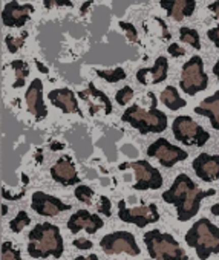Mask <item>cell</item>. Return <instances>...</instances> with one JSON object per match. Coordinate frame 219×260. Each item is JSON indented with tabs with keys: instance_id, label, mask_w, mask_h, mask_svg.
<instances>
[{
	"instance_id": "cell-1",
	"label": "cell",
	"mask_w": 219,
	"mask_h": 260,
	"mask_svg": "<svg viewBox=\"0 0 219 260\" xmlns=\"http://www.w3.org/2000/svg\"><path fill=\"white\" fill-rule=\"evenodd\" d=\"M216 190H201L189 175L181 173L175 178L169 190L163 193V201L176 208V217L179 222H187L195 217L201 208V204L205 198L214 196Z\"/></svg>"
},
{
	"instance_id": "cell-2",
	"label": "cell",
	"mask_w": 219,
	"mask_h": 260,
	"mask_svg": "<svg viewBox=\"0 0 219 260\" xmlns=\"http://www.w3.org/2000/svg\"><path fill=\"white\" fill-rule=\"evenodd\" d=\"M28 254L34 258H60L65 252L60 228L54 223H37L28 234Z\"/></svg>"
},
{
	"instance_id": "cell-3",
	"label": "cell",
	"mask_w": 219,
	"mask_h": 260,
	"mask_svg": "<svg viewBox=\"0 0 219 260\" xmlns=\"http://www.w3.org/2000/svg\"><path fill=\"white\" fill-rule=\"evenodd\" d=\"M150 109L146 110L137 104L128 107V110L121 115V119L137 128L141 135L147 134H163L167 128V115L158 109V100L153 92H149Z\"/></svg>"
},
{
	"instance_id": "cell-4",
	"label": "cell",
	"mask_w": 219,
	"mask_h": 260,
	"mask_svg": "<svg viewBox=\"0 0 219 260\" xmlns=\"http://www.w3.org/2000/svg\"><path fill=\"white\" fill-rule=\"evenodd\" d=\"M185 242L196 251L199 260H207L210 255L219 254V226L202 217L187 231Z\"/></svg>"
},
{
	"instance_id": "cell-5",
	"label": "cell",
	"mask_w": 219,
	"mask_h": 260,
	"mask_svg": "<svg viewBox=\"0 0 219 260\" xmlns=\"http://www.w3.org/2000/svg\"><path fill=\"white\" fill-rule=\"evenodd\" d=\"M147 252L153 260H189L185 251L179 246L175 237L160 230H150L143 236Z\"/></svg>"
},
{
	"instance_id": "cell-6",
	"label": "cell",
	"mask_w": 219,
	"mask_h": 260,
	"mask_svg": "<svg viewBox=\"0 0 219 260\" xmlns=\"http://www.w3.org/2000/svg\"><path fill=\"white\" fill-rule=\"evenodd\" d=\"M172 132L178 143L184 146H196L204 147L205 143L210 140V134L205 128H202L193 118L187 115L176 116L172 122Z\"/></svg>"
},
{
	"instance_id": "cell-7",
	"label": "cell",
	"mask_w": 219,
	"mask_h": 260,
	"mask_svg": "<svg viewBox=\"0 0 219 260\" xmlns=\"http://www.w3.org/2000/svg\"><path fill=\"white\" fill-rule=\"evenodd\" d=\"M207 86H208V77L204 72V61L199 55H195L182 66L179 87L182 89L184 93L193 96L205 90Z\"/></svg>"
},
{
	"instance_id": "cell-8",
	"label": "cell",
	"mask_w": 219,
	"mask_h": 260,
	"mask_svg": "<svg viewBox=\"0 0 219 260\" xmlns=\"http://www.w3.org/2000/svg\"><path fill=\"white\" fill-rule=\"evenodd\" d=\"M100 246L104 254H129V255H140L141 249L135 240V236L129 231H115L111 234H106L100 240Z\"/></svg>"
},
{
	"instance_id": "cell-9",
	"label": "cell",
	"mask_w": 219,
	"mask_h": 260,
	"mask_svg": "<svg viewBox=\"0 0 219 260\" xmlns=\"http://www.w3.org/2000/svg\"><path fill=\"white\" fill-rule=\"evenodd\" d=\"M118 217L124 223H134L138 228H144L150 223H155L160 220L158 207L155 204L141 205V207H132L129 208L126 205V201L118 202Z\"/></svg>"
},
{
	"instance_id": "cell-10",
	"label": "cell",
	"mask_w": 219,
	"mask_h": 260,
	"mask_svg": "<svg viewBox=\"0 0 219 260\" xmlns=\"http://www.w3.org/2000/svg\"><path fill=\"white\" fill-rule=\"evenodd\" d=\"M147 156L157 158L160 164L166 169H172L178 162L187 159L189 153L184 149H179L173 144H170L166 138H158L155 143H152L147 149Z\"/></svg>"
},
{
	"instance_id": "cell-11",
	"label": "cell",
	"mask_w": 219,
	"mask_h": 260,
	"mask_svg": "<svg viewBox=\"0 0 219 260\" xmlns=\"http://www.w3.org/2000/svg\"><path fill=\"white\" fill-rule=\"evenodd\" d=\"M129 167L135 173V190L146 191V190H158L163 187V175L158 169L150 166L149 161H134Z\"/></svg>"
},
{
	"instance_id": "cell-12",
	"label": "cell",
	"mask_w": 219,
	"mask_h": 260,
	"mask_svg": "<svg viewBox=\"0 0 219 260\" xmlns=\"http://www.w3.org/2000/svg\"><path fill=\"white\" fill-rule=\"evenodd\" d=\"M31 208L40 214V216H46V217H54L60 213H65L68 210H71L72 207L69 204H65L61 199L46 194L43 191H36L33 194V201H31Z\"/></svg>"
},
{
	"instance_id": "cell-13",
	"label": "cell",
	"mask_w": 219,
	"mask_h": 260,
	"mask_svg": "<svg viewBox=\"0 0 219 260\" xmlns=\"http://www.w3.org/2000/svg\"><path fill=\"white\" fill-rule=\"evenodd\" d=\"M78 96L87 104V109H89V113L90 115H95V113H104V115H111L112 113V103L109 100V96L98 90L93 83H89L87 89L78 92Z\"/></svg>"
},
{
	"instance_id": "cell-14",
	"label": "cell",
	"mask_w": 219,
	"mask_h": 260,
	"mask_svg": "<svg viewBox=\"0 0 219 260\" xmlns=\"http://www.w3.org/2000/svg\"><path fill=\"white\" fill-rule=\"evenodd\" d=\"M104 225L103 219L98 214H92L87 210H77L69 219H68V230L72 234L80 233L84 230L89 234H95L98 230H101Z\"/></svg>"
},
{
	"instance_id": "cell-15",
	"label": "cell",
	"mask_w": 219,
	"mask_h": 260,
	"mask_svg": "<svg viewBox=\"0 0 219 260\" xmlns=\"http://www.w3.org/2000/svg\"><path fill=\"white\" fill-rule=\"evenodd\" d=\"M195 175L204 182H214L219 179V155L201 153L192 162Z\"/></svg>"
},
{
	"instance_id": "cell-16",
	"label": "cell",
	"mask_w": 219,
	"mask_h": 260,
	"mask_svg": "<svg viewBox=\"0 0 219 260\" xmlns=\"http://www.w3.org/2000/svg\"><path fill=\"white\" fill-rule=\"evenodd\" d=\"M25 101L28 106V110L37 121H42L48 116V109L43 101V83L40 78H36L31 81L26 93H25Z\"/></svg>"
},
{
	"instance_id": "cell-17",
	"label": "cell",
	"mask_w": 219,
	"mask_h": 260,
	"mask_svg": "<svg viewBox=\"0 0 219 260\" xmlns=\"http://www.w3.org/2000/svg\"><path fill=\"white\" fill-rule=\"evenodd\" d=\"M33 11H34V7L31 4L20 5L19 2L13 0V2L5 5L2 11L4 25L10 28H22L29 20V16L33 14Z\"/></svg>"
},
{
	"instance_id": "cell-18",
	"label": "cell",
	"mask_w": 219,
	"mask_h": 260,
	"mask_svg": "<svg viewBox=\"0 0 219 260\" xmlns=\"http://www.w3.org/2000/svg\"><path fill=\"white\" fill-rule=\"evenodd\" d=\"M51 176L63 187L80 184V176L69 156H61L60 159H57V162L51 167Z\"/></svg>"
},
{
	"instance_id": "cell-19",
	"label": "cell",
	"mask_w": 219,
	"mask_h": 260,
	"mask_svg": "<svg viewBox=\"0 0 219 260\" xmlns=\"http://www.w3.org/2000/svg\"><path fill=\"white\" fill-rule=\"evenodd\" d=\"M48 98L55 107H58L65 113H78V115H81L80 107H78V100L75 98V93L71 89H68V87L54 89V90H51L48 93Z\"/></svg>"
},
{
	"instance_id": "cell-20",
	"label": "cell",
	"mask_w": 219,
	"mask_h": 260,
	"mask_svg": "<svg viewBox=\"0 0 219 260\" xmlns=\"http://www.w3.org/2000/svg\"><path fill=\"white\" fill-rule=\"evenodd\" d=\"M160 5L175 22H181L184 17H190L196 10L195 0H160Z\"/></svg>"
},
{
	"instance_id": "cell-21",
	"label": "cell",
	"mask_w": 219,
	"mask_h": 260,
	"mask_svg": "<svg viewBox=\"0 0 219 260\" xmlns=\"http://www.w3.org/2000/svg\"><path fill=\"white\" fill-rule=\"evenodd\" d=\"M167 72H169V63L166 57H158L155 64L152 68H143L137 72V80L141 84H146L147 77L150 75V81L149 84H160L167 78Z\"/></svg>"
},
{
	"instance_id": "cell-22",
	"label": "cell",
	"mask_w": 219,
	"mask_h": 260,
	"mask_svg": "<svg viewBox=\"0 0 219 260\" xmlns=\"http://www.w3.org/2000/svg\"><path fill=\"white\" fill-rule=\"evenodd\" d=\"M195 113L201 116H207L214 130H219V90H216L211 96L204 98L199 106L195 107Z\"/></svg>"
},
{
	"instance_id": "cell-23",
	"label": "cell",
	"mask_w": 219,
	"mask_h": 260,
	"mask_svg": "<svg viewBox=\"0 0 219 260\" xmlns=\"http://www.w3.org/2000/svg\"><path fill=\"white\" fill-rule=\"evenodd\" d=\"M160 100H161V103H163L167 109H170V110H173V112H175V110H179V109H182V107L187 106V101L182 100V98L179 96L176 87H173V86H167V87L161 92Z\"/></svg>"
},
{
	"instance_id": "cell-24",
	"label": "cell",
	"mask_w": 219,
	"mask_h": 260,
	"mask_svg": "<svg viewBox=\"0 0 219 260\" xmlns=\"http://www.w3.org/2000/svg\"><path fill=\"white\" fill-rule=\"evenodd\" d=\"M11 68L14 69V74H16V81L13 83V87L14 89H19V87H23L25 86V81L29 75V66L26 61L23 60H14L11 61Z\"/></svg>"
},
{
	"instance_id": "cell-25",
	"label": "cell",
	"mask_w": 219,
	"mask_h": 260,
	"mask_svg": "<svg viewBox=\"0 0 219 260\" xmlns=\"http://www.w3.org/2000/svg\"><path fill=\"white\" fill-rule=\"evenodd\" d=\"M179 39L182 43H187L190 46H193L196 51L201 49V39H199V34L196 29H192V28H181L179 29Z\"/></svg>"
},
{
	"instance_id": "cell-26",
	"label": "cell",
	"mask_w": 219,
	"mask_h": 260,
	"mask_svg": "<svg viewBox=\"0 0 219 260\" xmlns=\"http://www.w3.org/2000/svg\"><path fill=\"white\" fill-rule=\"evenodd\" d=\"M97 75L100 77V78H103L104 81H109V83H118V81H121V80H124L126 78V71L123 69V68H115V69H106V71H103V69H98L97 71Z\"/></svg>"
},
{
	"instance_id": "cell-27",
	"label": "cell",
	"mask_w": 219,
	"mask_h": 260,
	"mask_svg": "<svg viewBox=\"0 0 219 260\" xmlns=\"http://www.w3.org/2000/svg\"><path fill=\"white\" fill-rule=\"evenodd\" d=\"M31 223V217H29V214L26 213V211H19L17 213V216L10 222V228H11V231L13 233H16V234H19V233H22L23 231V228H26L28 225Z\"/></svg>"
},
{
	"instance_id": "cell-28",
	"label": "cell",
	"mask_w": 219,
	"mask_h": 260,
	"mask_svg": "<svg viewBox=\"0 0 219 260\" xmlns=\"http://www.w3.org/2000/svg\"><path fill=\"white\" fill-rule=\"evenodd\" d=\"M74 196L77 198L78 202L86 204V205H90L92 198H93V190L89 185H77L75 187V191H74Z\"/></svg>"
},
{
	"instance_id": "cell-29",
	"label": "cell",
	"mask_w": 219,
	"mask_h": 260,
	"mask_svg": "<svg viewBox=\"0 0 219 260\" xmlns=\"http://www.w3.org/2000/svg\"><path fill=\"white\" fill-rule=\"evenodd\" d=\"M28 39V32H23L20 37H14V36H7L5 37V43H7V48L11 54H16L26 42Z\"/></svg>"
},
{
	"instance_id": "cell-30",
	"label": "cell",
	"mask_w": 219,
	"mask_h": 260,
	"mask_svg": "<svg viewBox=\"0 0 219 260\" xmlns=\"http://www.w3.org/2000/svg\"><path fill=\"white\" fill-rule=\"evenodd\" d=\"M0 260H23L20 255V251L14 248L11 242H4L2 245V258Z\"/></svg>"
},
{
	"instance_id": "cell-31",
	"label": "cell",
	"mask_w": 219,
	"mask_h": 260,
	"mask_svg": "<svg viewBox=\"0 0 219 260\" xmlns=\"http://www.w3.org/2000/svg\"><path fill=\"white\" fill-rule=\"evenodd\" d=\"M132 98H134V89H132L131 86L121 87V89L117 92V95H115V100H117V103H118L120 106H126Z\"/></svg>"
},
{
	"instance_id": "cell-32",
	"label": "cell",
	"mask_w": 219,
	"mask_h": 260,
	"mask_svg": "<svg viewBox=\"0 0 219 260\" xmlns=\"http://www.w3.org/2000/svg\"><path fill=\"white\" fill-rule=\"evenodd\" d=\"M118 26L126 32V37L129 42L132 43H138V32H137V28L129 23V22H118Z\"/></svg>"
},
{
	"instance_id": "cell-33",
	"label": "cell",
	"mask_w": 219,
	"mask_h": 260,
	"mask_svg": "<svg viewBox=\"0 0 219 260\" xmlns=\"http://www.w3.org/2000/svg\"><path fill=\"white\" fill-rule=\"evenodd\" d=\"M111 208H112V204H111V201H109V198H106V196H100V202H98V211H100L101 214L107 216V217H111V216H112V211H111Z\"/></svg>"
},
{
	"instance_id": "cell-34",
	"label": "cell",
	"mask_w": 219,
	"mask_h": 260,
	"mask_svg": "<svg viewBox=\"0 0 219 260\" xmlns=\"http://www.w3.org/2000/svg\"><path fill=\"white\" fill-rule=\"evenodd\" d=\"M43 5L46 10H51L52 7H72V0H43Z\"/></svg>"
},
{
	"instance_id": "cell-35",
	"label": "cell",
	"mask_w": 219,
	"mask_h": 260,
	"mask_svg": "<svg viewBox=\"0 0 219 260\" xmlns=\"http://www.w3.org/2000/svg\"><path fill=\"white\" fill-rule=\"evenodd\" d=\"M167 52H169V54H170V57H173V58L182 57V55L185 54L184 48H181L178 43H172V45H169V48H167Z\"/></svg>"
},
{
	"instance_id": "cell-36",
	"label": "cell",
	"mask_w": 219,
	"mask_h": 260,
	"mask_svg": "<svg viewBox=\"0 0 219 260\" xmlns=\"http://www.w3.org/2000/svg\"><path fill=\"white\" fill-rule=\"evenodd\" d=\"M77 249H90L93 246V243L89 240V239H84V237H80V239H75L74 243H72Z\"/></svg>"
},
{
	"instance_id": "cell-37",
	"label": "cell",
	"mask_w": 219,
	"mask_h": 260,
	"mask_svg": "<svg viewBox=\"0 0 219 260\" xmlns=\"http://www.w3.org/2000/svg\"><path fill=\"white\" fill-rule=\"evenodd\" d=\"M207 37L213 42V45L219 49V25L216 28H211L208 32H207Z\"/></svg>"
},
{
	"instance_id": "cell-38",
	"label": "cell",
	"mask_w": 219,
	"mask_h": 260,
	"mask_svg": "<svg viewBox=\"0 0 219 260\" xmlns=\"http://www.w3.org/2000/svg\"><path fill=\"white\" fill-rule=\"evenodd\" d=\"M208 10L213 13L214 19H219V0H217V2H214V4H211V5H208Z\"/></svg>"
},
{
	"instance_id": "cell-39",
	"label": "cell",
	"mask_w": 219,
	"mask_h": 260,
	"mask_svg": "<svg viewBox=\"0 0 219 260\" xmlns=\"http://www.w3.org/2000/svg\"><path fill=\"white\" fill-rule=\"evenodd\" d=\"M72 260H101V258H98L97 254H90V255H87V257L78 255V257H75V258H72Z\"/></svg>"
},
{
	"instance_id": "cell-40",
	"label": "cell",
	"mask_w": 219,
	"mask_h": 260,
	"mask_svg": "<svg viewBox=\"0 0 219 260\" xmlns=\"http://www.w3.org/2000/svg\"><path fill=\"white\" fill-rule=\"evenodd\" d=\"M36 66H37V68H39V71H40V72H43V74H48V72H49V69H48L42 61H39V60H36Z\"/></svg>"
},
{
	"instance_id": "cell-41",
	"label": "cell",
	"mask_w": 219,
	"mask_h": 260,
	"mask_svg": "<svg viewBox=\"0 0 219 260\" xmlns=\"http://www.w3.org/2000/svg\"><path fill=\"white\" fill-rule=\"evenodd\" d=\"M210 211H211V214H213V216L219 217V202H217V204H214V205L210 208Z\"/></svg>"
},
{
	"instance_id": "cell-42",
	"label": "cell",
	"mask_w": 219,
	"mask_h": 260,
	"mask_svg": "<svg viewBox=\"0 0 219 260\" xmlns=\"http://www.w3.org/2000/svg\"><path fill=\"white\" fill-rule=\"evenodd\" d=\"M213 74L216 75V78H217V81H219V60L214 63V66H213Z\"/></svg>"
},
{
	"instance_id": "cell-43",
	"label": "cell",
	"mask_w": 219,
	"mask_h": 260,
	"mask_svg": "<svg viewBox=\"0 0 219 260\" xmlns=\"http://www.w3.org/2000/svg\"><path fill=\"white\" fill-rule=\"evenodd\" d=\"M92 4H93L92 0H89V2H87L86 5L83 4V7H81V14H86V13H87V10H89V7H90Z\"/></svg>"
},
{
	"instance_id": "cell-44",
	"label": "cell",
	"mask_w": 219,
	"mask_h": 260,
	"mask_svg": "<svg viewBox=\"0 0 219 260\" xmlns=\"http://www.w3.org/2000/svg\"><path fill=\"white\" fill-rule=\"evenodd\" d=\"M51 150H60L61 147H63V144H60V143H51Z\"/></svg>"
},
{
	"instance_id": "cell-45",
	"label": "cell",
	"mask_w": 219,
	"mask_h": 260,
	"mask_svg": "<svg viewBox=\"0 0 219 260\" xmlns=\"http://www.w3.org/2000/svg\"><path fill=\"white\" fill-rule=\"evenodd\" d=\"M7 213H8V207H7V205H4V207H2V214L5 216Z\"/></svg>"
}]
</instances>
